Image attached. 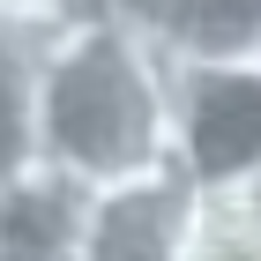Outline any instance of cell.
<instances>
[{
    "mask_svg": "<svg viewBox=\"0 0 261 261\" xmlns=\"http://www.w3.org/2000/svg\"><path fill=\"white\" fill-rule=\"evenodd\" d=\"M201 209L209 201L172 164H149V172H127L112 187H90L75 261H187V246L201 231Z\"/></svg>",
    "mask_w": 261,
    "mask_h": 261,
    "instance_id": "cell-3",
    "label": "cell"
},
{
    "mask_svg": "<svg viewBox=\"0 0 261 261\" xmlns=\"http://www.w3.org/2000/svg\"><path fill=\"white\" fill-rule=\"evenodd\" d=\"M164 164L201 201H239L261 179V67H172Z\"/></svg>",
    "mask_w": 261,
    "mask_h": 261,
    "instance_id": "cell-2",
    "label": "cell"
},
{
    "mask_svg": "<svg viewBox=\"0 0 261 261\" xmlns=\"http://www.w3.org/2000/svg\"><path fill=\"white\" fill-rule=\"evenodd\" d=\"M90 187L53 164H30L0 187V261H75Z\"/></svg>",
    "mask_w": 261,
    "mask_h": 261,
    "instance_id": "cell-5",
    "label": "cell"
},
{
    "mask_svg": "<svg viewBox=\"0 0 261 261\" xmlns=\"http://www.w3.org/2000/svg\"><path fill=\"white\" fill-rule=\"evenodd\" d=\"M30 112L38 164L67 172L75 187H112L164 164L172 60L112 8H90L75 30L30 53Z\"/></svg>",
    "mask_w": 261,
    "mask_h": 261,
    "instance_id": "cell-1",
    "label": "cell"
},
{
    "mask_svg": "<svg viewBox=\"0 0 261 261\" xmlns=\"http://www.w3.org/2000/svg\"><path fill=\"white\" fill-rule=\"evenodd\" d=\"M172 67H261V0H97Z\"/></svg>",
    "mask_w": 261,
    "mask_h": 261,
    "instance_id": "cell-4",
    "label": "cell"
},
{
    "mask_svg": "<svg viewBox=\"0 0 261 261\" xmlns=\"http://www.w3.org/2000/svg\"><path fill=\"white\" fill-rule=\"evenodd\" d=\"M239 209H246V217L261 224V179H254V187H246V194H239Z\"/></svg>",
    "mask_w": 261,
    "mask_h": 261,
    "instance_id": "cell-9",
    "label": "cell"
},
{
    "mask_svg": "<svg viewBox=\"0 0 261 261\" xmlns=\"http://www.w3.org/2000/svg\"><path fill=\"white\" fill-rule=\"evenodd\" d=\"M187 261H261V224L246 217L239 201H209Z\"/></svg>",
    "mask_w": 261,
    "mask_h": 261,
    "instance_id": "cell-7",
    "label": "cell"
},
{
    "mask_svg": "<svg viewBox=\"0 0 261 261\" xmlns=\"http://www.w3.org/2000/svg\"><path fill=\"white\" fill-rule=\"evenodd\" d=\"M38 164V112H30V45H0V187Z\"/></svg>",
    "mask_w": 261,
    "mask_h": 261,
    "instance_id": "cell-6",
    "label": "cell"
},
{
    "mask_svg": "<svg viewBox=\"0 0 261 261\" xmlns=\"http://www.w3.org/2000/svg\"><path fill=\"white\" fill-rule=\"evenodd\" d=\"M97 0H0V45H53L60 30H75Z\"/></svg>",
    "mask_w": 261,
    "mask_h": 261,
    "instance_id": "cell-8",
    "label": "cell"
}]
</instances>
